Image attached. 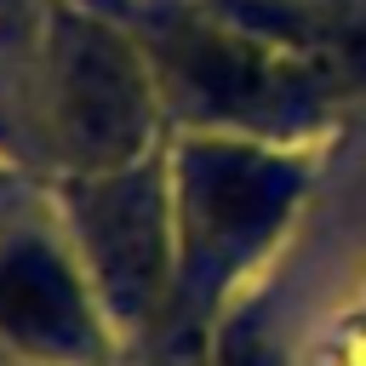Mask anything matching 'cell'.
Returning a JSON list of instances; mask_svg holds the SVG:
<instances>
[{
  "label": "cell",
  "mask_w": 366,
  "mask_h": 366,
  "mask_svg": "<svg viewBox=\"0 0 366 366\" xmlns=\"http://www.w3.org/2000/svg\"><path fill=\"white\" fill-rule=\"evenodd\" d=\"M0 332L51 360H92L103 326L86 280L46 246H17L0 263Z\"/></svg>",
  "instance_id": "3"
},
{
  "label": "cell",
  "mask_w": 366,
  "mask_h": 366,
  "mask_svg": "<svg viewBox=\"0 0 366 366\" xmlns=\"http://www.w3.org/2000/svg\"><path fill=\"white\" fill-rule=\"evenodd\" d=\"M63 109H69V126L80 132V143L97 160L126 166L137 154V143L149 137V120H154V74L137 63V51L126 40L86 29L69 46Z\"/></svg>",
  "instance_id": "2"
},
{
  "label": "cell",
  "mask_w": 366,
  "mask_h": 366,
  "mask_svg": "<svg viewBox=\"0 0 366 366\" xmlns=\"http://www.w3.org/2000/svg\"><path fill=\"white\" fill-rule=\"evenodd\" d=\"M172 286L200 309L223 303L286 240L309 160L297 143L194 132L172 154Z\"/></svg>",
  "instance_id": "1"
}]
</instances>
